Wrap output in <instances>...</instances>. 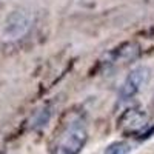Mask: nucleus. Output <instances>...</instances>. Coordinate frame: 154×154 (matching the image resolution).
<instances>
[{
    "label": "nucleus",
    "instance_id": "nucleus-1",
    "mask_svg": "<svg viewBox=\"0 0 154 154\" xmlns=\"http://www.w3.org/2000/svg\"><path fill=\"white\" fill-rule=\"evenodd\" d=\"M88 139L86 123L82 117L71 119L56 137L53 154H79Z\"/></svg>",
    "mask_w": 154,
    "mask_h": 154
},
{
    "label": "nucleus",
    "instance_id": "nucleus-2",
    "mask_svg": "<svg viewBox=\"0 0 154 154\" xmlns=\"http://www.w3.org/2000/svg\"><path fill=\"white\" fill-rule=\"evenodd\" d=\"M31 26H32V16L25 9H17L6 17L2 28V38L5 42L20 40L29 32Z\"/></svg>",
    "mask_w": 154,
    "mask_h": 154
},
{
    "label": "nucleus",
    "instance_id": "nucleus-3",
    "mask_svg": "<svg viewBox=\"0 0 154 154\" xmlns=\"http://www.w3.org/2000/svg\"><path fill=\"white\" fill-rule=\"evenodd\" d=\"M148 80H149V69L148 68L140 66V68L133 69L120 86V91H119L120 99L122 100L133 99L140 89L148 83Z\"/></svg>",
    "mask_w": 154,
    "mask_h": 154
},
{
    "label": "nucleus",
    "instance_id": "nucleus-4",
    "mask_svg": "<svg viewBox=\"0 0 154 154\" xmlns=\"http://www.w3.org/2000/svg\"><path fill=\"white\" fill-rule=\"evenodd\" d=\"M120 125L125 131L133 134H142L148 128V117L139 109H128L120 119Z\"/></svg>",
    "mask_w": 154,
    "mask_h": 154
},
{
    "label": "nucleus",
    "instance_id": "nucleus-5",
    "mask_svg": "<svg viewBox=\"0 0 154 154\" xmlns=\"http://www.w3.org/2000/svg\"><path fill=\"white\" fill-rule=\"evenodd\" d=\"M139 56V46L136 43H125L119 48L112 49L108 54L106 59V66H117L125 65V63L134 60Z\"/></svg>",
    "mask_w": 154,
    "mask_h": 154
},
{
    "label": "nucleus",
    "instance_id": "nucleus-6",
    "mask_svg": "<svg viewBox=\"0 0 154 154\" xmlns=\"http://www.w3.org/2000/svg\"><path fill=\"white\" fill-rule=\"evenodd\" d=\"M131 152V145L128 142H114L108 145L105 149V154H130Z\"/></svg>",
    "mask_w": 154,
    "mask_h": 154
}]
</instances>
